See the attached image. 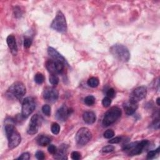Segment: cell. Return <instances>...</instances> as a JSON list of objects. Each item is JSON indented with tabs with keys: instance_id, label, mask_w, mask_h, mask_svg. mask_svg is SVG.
<instances>
[{
	"instance_id": "5",
	"label": "cell",
	"mask_w": 160,
	"mask_h": 160,
	"mask_svg": "<svg viewBox=\"0 0 160 160\" xmlns=\"http://www.w3.org/2000/svg\"><path fill=\"white\" fill-rule=\"evenodd\" d=\"M51 28L59 33H64L67 31V24L64 14L61 11L56 13V17L51 24Z\"/></svg>"
},
{
	"instance_id": "15",
	"label": "cell",
	"mask_w": 160,
	"mask_h": 160,
	"mask_svg": "<svg viewBox=\"0 0 160 160\" xmlns=\"http://www.w3.org/2000/svg\"><path fill=\"white\" fill-rule=\"evenodd\" d=\"M6 42L11 53L14 55H16L18 52V46L16 38H15L13 35L10 34L7 37Z\"/></svg>"
},
{
	"instance_id": "33",
	"label": "cell",
	"mask_w": 160,
	"mask_h": 160,
	"mask_svg": "<svg viewBox=\"0 0 160 160\" xmlns=\"http://www.w3.org/2000/svg\"><path fill=\"white\" fill-rule=\"evenodd\" d=\"M35 156H36V158H37L39 160H43L45 158L44 153L41 151H37V153H36V154H35Z\"/></svg>"
},
{
	"instance_id": "23",
	"label": "cell",
	"mask_w": 160,
	"mask_h": 160,
	"mask_svg": "<svg viewBox=\"0 0 160 160\" xmlns=\"http://www.w3.org/2000/svg\"><path fill=\"white\" fill-rule=\"evenodd\" d=\"M51 130L54 135H58L60 131V126L57 123H54L52 124L51 127Z\"/></svg>"
},
{
	"instance_id": "18",
	"label": "cell",
	"mask_w": 160,
	"mask_h": 160,
	"mask_svg": "<svg viewBox=\"0 0 160 160\" xmlns=\"http://www.w3.org/2000/svg\"><path fill=\"white\" fill-rule=\"evenodd\" d=\"M55 158L56 159H67V152L65 144H62V146L57 150V152L55 154Z\"/></svg>"
},
{
	"instance_id": "28",
	"label": "cell",
	"mask_w": 160,
	"mask_h": 160,
	"mask_svg": "<svg viewBox=\"0 0 160 160\" xmlns=\"http://www.w3.org/2000/svg\"><path fill=\"white\" fill-rule=\"evenodd\" d=\"M115 135V132L112 130H106L104 134H103V136L106 139H110L113 138Z\"/></svg>"
},
{
	"instance_id": "32",
	"label": "cell",
	"mask_w": 160,
	"mask_h": 160,
	"mask_svg": "<svg viewBox=\"0 0 160 160\" xmlns=\"http://www.w3.org/2000/svg\"><path fill=\"white\" fill-rule=\"evenodd\" d=\"M71 157L74 160H79L81 159V154L78 151H73L71 153Z\"/></svg>"
},
{
	"instance_id": "2",
	"label": "cell",
	"mask_w": 160,
	"mask_h": 160,
	"mask_svg": "<svg viewBox=\"0 0 160 160\" xmlns=\"http://www.w3.org/2000/svg\"><path fill=\"white\" fill-rule=\"evenodd\" d=\"M111 53L114 57L121 62H128L130 58V53L128 49L121 44L113 45L110 49Z\"/></svg>"
},
{
	"instance_id": "9",
	"label": "cell",
	"mask_w": 160,
	"mask_h": 160,
	"mask_svg": "<svg viewBox=\"0 0 160 160\" xmlns=\"http://www.w3.org/2000/svg\"><path fill=\"white\" fill-rule=\"evenodd\" d=\"M147 94V88L144 86H140L134 90L130 96V102L132 103H137L141 101L146 97Z\"/></svg>"
},
{
	"instance_id": "38",
	"label": "cell",
	"mask_w": 160,
	"mask_h": 160,
	"mask_svg": "<svg viewBox=\"0 0 160 160\" xmlns=\"http://www.w3.org/2000/svg\"><path fill=\"white\" fill-rule=\"evenodd\" d=\"M160 100V98H157V100H156V103H157V105H158V106H159V100Z\"/></svg>"
},
{
	"instance_id": "30",
	"label": "cell",
	"mask_w": 160,
	"mask_h": 160,
	"mask_svg": "<svg viewBox=\"0 0 160 160\" xmlns=\"http://www.w3.org/2000/svg\"><path fill=\"white\" fill-rule=\"evenodd\" d=\"M32 44V40L29 38H26L24 39V46L26 48H29Z\"/></svg>"
},
{
	"instance_id": "11",
	"label": "cell",
	"mask_w": 160,
	"mask_h": 160,
	"mask_svg": "<svg viewBox=\"0 0 160 160\" xmlns=\"http://www.w3.org/2000/svg\"><path fill=\"white\" fill-rule=\"evenodd\" d=\"M42 120V118L38 114H36L32 117L27 130V133L29 135H33L38 133Z\"/></svg>"
},
{
	"instance_id": "37",
	"label": "cell",
	"mask_w": 160,
	"mask_h": 160,
	"mask_svg": "<svg viewBox=\"0 0 160 160\" xmlns=\"http://www.w3.org/2000/svg\"><path fill=\"white\" fill-rule=\"evenodd\" d=\"M153 128L154 129H159V120H156V121H154L153 123Z\"/></svg>"
},
{
	"instance_id": "13",
	"label": "cell",
	"mask_w": 160,
	"mask_h": 160,
	"mask_svg": "<svg viewBox=\"0 0 160 160\" xmlns=\"http://www.w3.org/2000/svg\"><path fill=\"white\" fill-rule=\"evenodd\" d=\"M71 112H73V110L69 109L66 106L63 105L59 108L57 112H56V118L59 121H65L68 119V116L71 115Z\"/></svg>"
},
{
	"instance_id": "4",
	"label": "cell",
	"mask_w": 160,
	"mask_h": 160,
	"mask_svg": "<svg viewBox=\"0 0 160 160\" xmlns=\"http://www.w3.org/2000/svg\"><path fill=\"white\" fill-rule=\"evenodd\" d=\"M149 141L146 140L141 141V142H134L128 144L123 147V150L128 153L130 156L138 155L143 151V149L146 146Z\"/></svg>"
},
{
	"instance_id": "24",
	"label": "cell",
	"mask_w": 160,
	"mask_h": 160,
	"mask_svg": "<svg viewBox=\"0 0 160 160\" xmlns=\"http://www.w3.org/2000/svg\"><path fill=\"white\" fill-rule=\"evenodd\" d=\"M49 80L50 83L53 85H57L59 83V78L56 75L51 74Z\"/></svg>"
},
{
	"instance_id": "12",
	"label": "cell",
	"mask_w": 160,
	"mask_h": 160,
	"mask_svg": "<svg viewBox=\"0 0 160 160\" xmlns=\"http://www.w3.org/2000/svg\"><path fill=\"white\" fill-rule=\"evenodd\" d=\"M43 96L46 101L54 103L58 100L59 93L58 91L54 88L47 87L43 91Z\"/></svg>"
},
{
	"instance_id": "10",
	"label": "cell",
	"mask_w": 160,
	"mask_h": 160,
	"mask_svg": "<svg viewBox=\"0 0 160 160\" xmlns=\"http://www.w3.org/2000/svg\"><path fill=\"white\" fill-rule=\"evenodd\" d=\"M65 65L59 61H56L53 60H48L46 63V69L51 74L56 75L61 74L64 70Z\"/></svg>"
},
{
	"instance_id": "1",
	"label": "cell",
	"mask_w": 160,
	"mask_h": 160,
	"mask_svg": "<svg viewBox=\"0 0 160 160\" xmlns=\"http://www.w3.org/2000/svg\"><path fill=\"white\" fill-rule=\"evenodd\" d=\"M5 133L8 141V147L9 149L17 148L22 141L20 134L11 123H6L4 127Z\"/></svg>"
},
{
	"instance_id": "6",
	"label": "cell",
	"mask_w": 160,
	"mask_h": 160,
	"mask_svg": "<svg viewBox=\"0 0 160 160\" xmlns=\"http://www.w3.org/2000/svg\"><path fill=\"white\" fill-rule=\"evenodd\" d=\"M27 93V89L22 82H15L9 88L8 93L9 95L15 98L16 99L20 100Z\"/></svg>"
},
{
	"instance_id": "14",
	"label": "cell",
	"mask_w": 160,
	"mask_h": 160,
	"mask_svg": "<svg viewBox=\"0 0 160 160\" xmlns=\"http://www.w3.org/2000/svg\"><path fill=\"white\" fill-rule=\"evenodd\" d=\"M48 53L53 60L61 62V63L65 64V65H68V63H67L66 59L55 48L52 47H49L48 48Z\"/></svg>"
},
{
	"instance_id": "19",
	"label": "cell",
	"mask_w": 160,
	"mask_h": 160,
	"mask_svg": "<svg viewBox=\"0 0 160 160\" xmlns=\"http://www.w3.org/2000/svg\"><path fill=\"white\" fill-rule=\"evenodd\" d=\"M37 142L39 145L41 146H46L50 144L51 139L48 136H41L38 138Z\"/></svg>"
},
{
	"instance_id": "27",
	"label": "cell",
	"mask_w": 160,
	"mask_h": 160,
	"mask_svg": "<svg viewBox=\"0 0 160 160\" xmlns=\"http://www.w3.org/2000/svg\"><path fill=\"white\" fill-rule=\"evenodd\" d=\"M111 100L110 98L107 96L103 98L102 101V105L105 108H108L111 105Z\"/></svg>"
},
{
	"instance_id": "36",
	"label": "cell",
	"mask_w": 160,
	"mask_h": 160,
	"mask_svg": "<svg viewBox=\"0 0 160 160\" xmlns=\"http://www.w3.org/2000/svg\"><path fill=\"white\" fill-rule=\"evenodd\" d=\"M122 140V138L121 137H115L114 138L111 139V140H110L109 141H108V143H110V144H117V143H119Z\"/></svg>"
},
{
	"instance_id": "3",
	"label": "cell",
	"mask_w": 160,
	"mask_h": 160,
	"mask_svg": "<svg viewBox=\"0 0 160 160\" xmlns=\"http://www.w3.org/2000/svg\"><path fill=\"white\" fill-rule=\"evenodd\" d=\"M121 110L120 108L116 106L111 108L105 115L103 120V125L104 126H109L115 123L121 116Z\"/></svg>"
},
{
	"instance_id": "16",
	"label": "cell",
	"mask_w": 160,
	"mask_h": 160,
	"mask_svg": "<svg viewBox=\"0 0 160 160\" xmlns=\"http://www.w3.org/2000/svg\"><path fill=\"white\" fill-rule=\"evenodd\" d=\"M84 121L89 125L93 124L96 120V116L95 113L93 111H86L83 115Z\"/></svg>"
},
{
	"instance_id": "25",
	"label": "cell",
	"mask_w": 160,
	"mask_h": 160,
	"mask_svg": "<svg viewBox=\"0 0 160 160\" xmlns=\"http://www.w3.org/2000/svg\"><path fill=\"white\" fill-rule=\"evenodd\" d=\"M159 147H158L155 150H152L149 151L147 154V159H152L154 157H155L156 154H159Z\"/></svg>"
},
{
	"instance_id": "17",
	"label": "cell",
	"mask_w": 160,
	"mask_h": 160,
	"mask_svg": "<svg viewBox=\"0 0 160 160\" xmlns=\"http://www.w3.org/2000/svg\"><path fill=\"white\" fill-rule=\"evenodd\" d=\"M138 108V105L129 102L124 105V109L127 115H132L135 113Z\"/></svg>"
},
{
	"instance_id": "34",
	"label": "cell",
	"mask_w": 160,
	"mask_h": 160,
	"mask_svg": "<svg viewBox=\"0 0 160 160\" xmlns=\"http://www.w3.org/2000/svg\"><path fill=\"white\" fill-rule=\"evenodd\" d=\"M30 158V154L29 153H24L21 154V156L18 158V159H23V160H28Z\"/></svg>"
},
{
	"instance_id": "29",
	"label": "cell",
	"mask_w": 160,
	"mask_h": 160,
	"mask_svg": "<svg viewBox=\"0 0 160 160\" xmlns=\"http://www.w3.org/2000/svg\"><path fill=\"white\" fill-rule=\"evenodd\" d=\"M114 146H112V145H108V146H106L105 147H103L102 148V151L103 153H110V152H112L113 150H114Z\"/></svg>"
},
{
	"instance_id": "7",
	"label": "cell",
	"mask_w": 160,
	"mask_h": 160,
	"mask_svg": "<svg viewBox=\"0 0 160 160\" xmlns=\"http://www.w3.org/2000/svg\"><path fill=\"white\" fill-rule=\"evenodd\" d=\"M92 138V133L88 128H81L76 135V141L80 146H84L88 143Z\"/></svg>"
},
{
	"instance_id": "21",
	"label": "cell",
	"mask_w": 160,
	"mask_h": 160,
	"mask_svg": "<svg viewBox=\"0 0 160 160\" xmlns=\"http://www.w3.org/2000/svg\"><path fill=\"white\" fill-rule=\"evenodd\" d=\"M84 101L87 106H92L95 103V98L92 95L88 96L85 98Z\"/></svg>"
},
{
	"instance_id": "35",
	"label": "cell",
	"mask_w": 160,
	"mask_h": 160,
	"mask_svg": "<svg viewBox=\"0 0 160 160\" xmlns=\"http://www.w3.org/2000/svg\"><path fill=\"white\" fill-rule=\"evenodd\" d=\"M106 95L108 97L112 98H114L115 96V90L113 88H110L106 92Z\"/></svg>"
},
{
	"instance_id": "26",
	"label": "cell",
	"mask_w": 160,
	"mask_h": 160,
	"mask_svg": "<svg viewBox=\"0 0 160 160\" xmlns=\"http://www.w3.org/2000/svg\"><path fill=\"white\" fill-rule=\"evenodd\" d=\"M42 111L43 114L47 116L51 115V107L48 105H45L42 107Z\"/></svg>"
},
{
	"instance_id": "31",
	"label": "cell",
	"mask_w": 160,
	"mask_h": 160,
	"mask_svg": "<svg viewBox=\"0 0 160 160\" xmlns=\"http://www.w3.org/2000/svg\"><path fill=\"white\" fill-rule=\"evenodd\" d=\"M48 150L50 153L54 154L55 155V154L56 153V152H57L58 149L55 145H53V144H50V145L48 146Z\"/></svg>"
},
{
	"instance_id": "22",
	"label": "cell",
	"mask_w": 160,
	"mask_h": 160,
	"mask_svg": "<svg viewBox=\"0 0 160 160\" xmlns=\"http://www.w3.org/2000/svg\"><path fill=\"white\" fill-rule=\"evenodd\" d=\"M44 81V76L42 73H38L34 76V81L37 84H42Z\"/></svg>"
},
{
	"instance_id": "20",
	"label": "cell",
	"mask_w": 160,
	"mask_h": 160,
	"mask_svg": "<svg viewBox=\"0 0 160 160\" xmlns=\"http://www.w3.org/2000/svg\"><path fill=\"white\" fill-rule=\"evenodd\" d=\"M88 85L91 88H96L100 84L99 80L96 77H91L87 81Z\"/></svg>"
},
{
	"instance_id": "8",
	"label": "cell",
	"mask_w": 160,
	"mask_h": 160,
	"mask_svg": "<svg viewBox=\"0 0 160 160\" xmlns=\"http://www.w3.org/2000/svg\"><path fill=\"white\" fill-rule=\"evenodd\" d=\"M36 108V102L32 97H27L23 100L22 108V116L27 118L34 111Z\"/></svg>"
}]
</instances>
